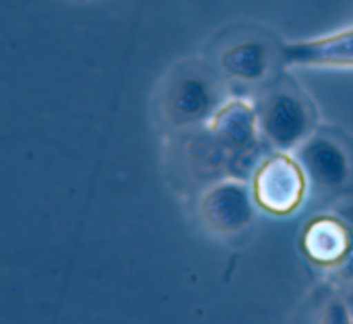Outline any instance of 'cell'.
Segmentation results:
<instances>
[{"label":"cell","mask_w":353,"mask_h":324,"mask_svg":"<svg viewBox=\"0 0 353 324\" xmlns=\"http://www.w3.org/2000/svg\"><path fill=\"white\" fill-rule=\"evenodd\" d=\"M223 81L205 60L190 58L174 64L153 93L155 124L168 134L203 126L223 101Z\"/></svg>","instance_id":"1"},{"label":"cell","mask_w":353,"mask_h":324,"mask_svg":"<svg viewBox=\"0 0 353 324\" xmlns=\"http://www.w3.org/2000/svg\"><path fill=\"white\" fill-rule=\"evenodd\" d=\"M163 159L170 184L182 192H201L228 178V155L205 124L168 132Z\"/></svg>","instance_id":"2"},{"label":"cell","mask_w":353,"mask_h":324,"mask_svg":"<svg viewBox=\"0 0 353 324\" xmlns=\"http://www.w3.org/2000/svg\"><path fill=\"white\" fill-rule=\"evenodd\" d=\"M279 48L281 43L261 29L236 27L217 39L209 64L223 83L261 87L271 79L277 62L281 64Z\"/></svg>","instance_id":"3"},{"label":"cell","mask_w":353,"mask_h":324,"mask_svg":"<svg viewBox=\"0 0 353 324\" xmlns=\"http://www.w3.org/2000/svg\"><path fill=\"white\" fill-rule=\"evenodd\" d=\"M205 126L228 155V178L250 180L259 161L267 153L254 103L244 97L221 101Z\"/></svg>","instance_id":"4"},{"label":"cell","mask_w":353,"mask_h":324,"mask_svg":"<svg viewBox=\"0 0 353 324\" xmlns=\"http://www.w3.org/2000/svg\"><path fill=\"white\" fill-rule=\"evenodd\" d=\"M263 143L271 151H296L314 132V110L288 83L267 87L254 101Z\"/></svg>","instance_id":"5"},{"label":"cell","mask_w":353,"mask_h":324,"mask_svg":"<svg viewBox=\"0 0 353 324\" xmlns=\"http://www.w3.org/2000/svg\"><path fill=\"white\" fill-rule=\"evenodd\" d=\"M310 184L296 155L290 151H269L250 176L254 205L273 215L290 217L306 203Z\"/></svg>","instance_id":"6"},{"label":"cell","mask_w":353,"mask_h":324,"mask_svg":"<svg viewBox=\"0 0 353 324\" xmlns=\"http://www.w3.org/2000/svg\"><path fill=\"white\" fill-rule=\"evenodd\" d=\"M196 215L205 232L215 238H236L244 234L256 217L250 186L238 178H223L201 190Z\"/></svg>","instance_id":"7"},{"label":"cell","mask_w":353,"mask_h":324,"mask_svg":"<svg viewBox=\"0 0 353 324\" xmlns=\"http://www.w3.org/2000/svg\"><path fill=\"white\" fill-rule=\"evenodd\" d=\"M296 153L312 190L323 194H335L352 184V153L337 136L312 132L296 149Z\"/></svg>","instance_id":"8"},{"label":"cell","mask_w":353,"mask_h":324,"mask_svg":"<svg viewBox=\"0 0 353 324\" xmlns=\"http://www.w3.org/2000/svg\"><path fill=\"white\" fill-rule=\"evenodd\" d=\"M300 250L319 269L353 275V234L337 217L310 219L302 230Z\"/></svg>","instance_id":"9"},{"label":"cell","mask_w":353,"mask_h":324,"mask_svg":"<svg viewBox=\"0 0 353 324\" xmlns=\"http://www.w3.org/2000/svg\"><path fill=\"white\" fill-rule=\"evenodd\" d=\"M283 66H316V68H353V27L329 35L281 43Z\"/></svg>","instance_id":"10"},{"label":"cell","mask_w":353,"mask_h":324,"mask_svg":"<svg viewBox=\"0 0 353 324\" xmlns=\"http://www.w3.org/2000/svg\"><path fill=\"white\" fill-rule=\"evenodd\" d=\"M321 318H323V323H352V308L343 300H331L325 306Z\"/></svg>","instance_id":"11"},{"label":"cell","mask_w":353,"mask_h":324,"mask_svg":"<svg viewBox=\"0 0 353 324\" xmlns=\"http://www.w3.org/2000/svg\"><path fill=\"white\" fill-rule=\"evenodd\" d=\"M350 308H352V314H353V292H352V298H350Z\"/></svg>","instance_id":"12"},{"label":"cell","mask_w":353,"mask_h":324,"mask_svg":"<svg viewBox=\"0 0 353 324\" xmlns=\"http://www.w3.org/2000/svg\"><path fill=\"white\" fill-rule=\"evenodd\" d=\"M70 2H79V4H83V2H89V0H70Z\"/></svg>","instance_id":"13"}]
</instances>
